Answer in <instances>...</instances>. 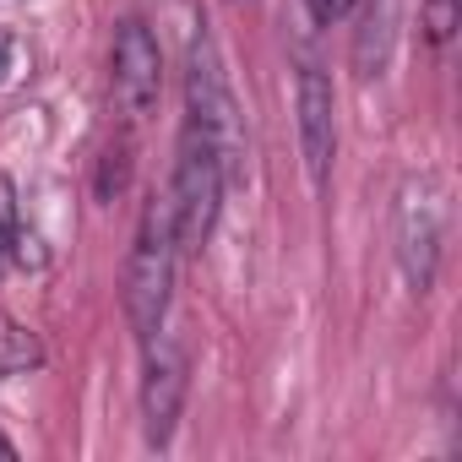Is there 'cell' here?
I'll return each instance as SVG.
<instances>
[{"mask_svg":"<svg viewBox=\"0 0 462 462\" xmlns=\"http://www.w3.org/2000/svg\"><path fill=\"white\" fill-rule=\"evenodd\" d=\"M142 435L152 451H163L180 430V413H185V392H190V359H185V343L158 327L152 337H142Z\"/></svg>","mask_w":462,"mask_h":462,"instance_id":"cell-4","label":"cell"},{"mask_svg":"<svg viewBox=\"0 0 462 462\" xmlns=\"http://www.w3.org/2000/svg\"><path fill=\"white\" fill-rule=\"evenodd\" d=\"M109 93L125 125H142L158 109L163 93V50L152 39V28L142 17H125L115 33V55H109Z\"/></svg>","mask_w":462,"mask_h":462,"instance_id":"cell-6","label":"cell"},{"mask_svg":"<svg viewBox=\"0 0 462 462\" xmlns=\"http://www.w3.org/2000/svg\"><path fill=\"white\" fill-rule=\"evenodd\" d=\"M185 120L212 136V147L235 163L245 152V136H240V104L228 93V77H223V60H217V44L201 33L190 44V66H185Z\"/></svg>","mask_w":462,"mask_h":462,"instance_id":"cell-5","label":"cell"},{"mask_svg":"<svg viewBox=\"0 0 462 462\" xmlns=\"http://www.w3.org/2000/svg\"><path fill=\"white\" fill-rule=\"evenodd\" d=\"M451 28H457V0H430V39L446 44Z\"/></svg>","mask_w":462,"mask_h":462,"instance_id":"cell-8","label":"cell"},{"mask_svg":"<svg viewBox=\"0 0 462 462\" xmlns=\"http://www.w3.org/2000/svg\"><path fill=\"white\" fill-rule=\"evenodd\" d=\"M294 109H300V152H305V174L310 185H327L332 158H337V98L332 82L316 60L300 66V88H294Z\"/></svg>","mask_w":462,"mask_h":462,"instance_id":"cell-7","label":"cell"},{"mask_svg":"<svg viewBox=\"0 0 462 462\" xmlns=\"http://www.w3.org/2000/svg\"><path fill=\"white\" fill-rule=\"evenodd\" d=\"M174 267H180V228H174V207L169 196H152L136 240L125 256V321L136 337H152L169 321V300H174Z\"/></svg>","mask_w":462,"mask_h":462,"instance_id":"cell-1","label":"cell"},{"mask_svg":"<svg viewBox=\"0 0 462 462\" xmlns=\"http://www.w3.org/2000/svg\"><path fill=\"white\" fill-rule=\"evenodd\" d=\"M12 71H17V39H12L6 28H0V88L12 82Z\"/></svg>","mask_w":462,"mask_h":462,"instance_id":"cell-9","label":"cell"},{"mask_svg":"<svg viewBox=\"0 0 462 462\" xmlns=\"http://www.w3.org/2000/svg\"><path fill=\"white\" fill-rule=\"evenodd\" d=\"M440 245H446V185L435 174H408L392 201V251H397L402 283L419 300L440 278Z\"/></svg>","mask_w":462,"mask_h":462,"instance_id":"cell-3","label":"cell"},{"mask_svg":"<svg viewBox=\"0 0 462 462\" xmlns=\"http://www.w3.org/2000/svg\"><path fill=\"white\" fill-rule=\"evenodd\" d=\"M305 6H310L316 23H337V17L348 12V0H305Z\"/></svg>","mask_w":462,"mask_h":462,"instance_id":"cell-10","label":"cell"},{"mask_svg":"<svg viewBox=\"0 0 462 462\" xmlns=\"http://www.w3.org/2000/svg\"><path fill=\"white\" fill-rule=\"evenodd\" d=\"M235 174L212 136H201L190 120L180 125V158H174V185H169V207H174V228H180V251H207L217 212H223V185Z\"/></svg>","mask_w":462,"mask_h":462,"instance_id":"cell-2","label":"cell"}]
</instances>
